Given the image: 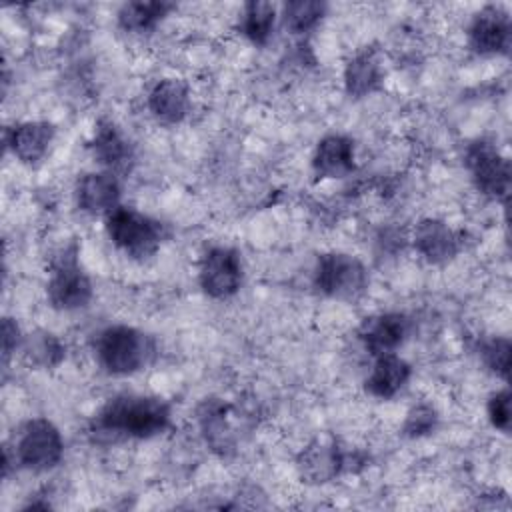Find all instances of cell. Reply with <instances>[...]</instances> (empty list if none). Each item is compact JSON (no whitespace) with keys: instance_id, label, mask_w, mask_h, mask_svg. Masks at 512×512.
<instances>
[{"instance_id":"d4e9b609","label":"cell","mask_w":512,"mask_h":512,"mask_svg":"<svg viewBox=\"0 0 512 512\" xmlns=\"http://www.w3.org/2000/svg\"><path fill=\"white\" fill-rule=\"evenodd\" d=\"M436 426V412L434 408L426 406V404H420V406H414L408 416H406V422H404V432L412 438L416 436H424L428 432H432Z\"/></svg>"},{"instance_id":"44dd1931","label":"cell","mask_w":512,"mask_h":512,"mask_svg":"<svg viewBox=\"0 0 512 512\" xmlns=\"http://www.w3.org/2000/svg\"><path fill=\"white\" fill-rule=\"evenodd\" d=\"M274 22H276V6L270 2L254 0V2H248L242 10L240 30L250 42L264 44L274 30Z\"/></svg>"},{"instance_id":"e0dca14e","label":"cell","mask_w":512,"mask_h":512,"mask_svg":"<svg viewBox=\"0 0 512 512\" xmlns=\"http://www.w3.org/2000/svg\"><path fill=\"white\" fill-rule=\"evenodd\" d=\"M410 374H412L410 364L404 358L396 356L394 352L376 356V362L366 378V390L376 398L388 400L406 386V382L410 380Z\"/></svg>"},{"instance_id":"4316f807","label":"cell","mask_w":512,"mask_h":512,"mask_svg":"<svg viewBox=\"0 0 512 512\" xmlns=\"http://www.w3.org/2000/svg\"><path fill=\"white\" fill-rule=\"evenodd\" d=\"M20 328L12 318H4L2 322V352H4V360H8V356L18 348L20 344Z\"/></svg>"},{"instance_id":"5bb4252c","label":"cell","mask_w":512,"mask_h":512,"mask_svg":"<svg viewBox=\"0 0 512 512\" xmlns=\"http://www.w3.org/2000/svg\"><path fill=\"white\" fill-rule=\"evenodd\" d=\"M318 178H344L354 170V142L342 134L324 136L312 156Z\"/></svg>"},{"instance_id":"cb8c5ba5","label":"cell","mask_w":512,"mask_h":512,"mask_svg":"<svg viewBox=\"0 0 512 512\" xmlns=\"http://www.w3.org/2000/svg\"><path fill=\"white\" fill-rule=\"evenodd\" d=\"M510 352H512V346L508 338H492L484 342L480 348L484 364L504 380L508 378V372H510Z\"/></svg>"},{"instance_id":"30bf717a","label":"cell","mask_w":512,"mask_h":512,"mask_svg":"<svg viewBox=\"0 0 512 512\" xmlns=\"http://www.w3.org/2000/svg\"><path fill=\"white\" fill-rule=\"evenodd\" d=\"M412 242L416 252L432 264L448 262L460 250V236L444 220L438 218L420 220L414 228Z\"/></svg>"},{"instance_id":"484cf974","label":"cell","mask_w":512,"mask_h":512,"mask_svg":"<svg viewBox=\"0 0 512 512\" xmlns=\"http://www.w3.org/2000/svg\"><path fill=\"white\" fill-rule=\"evenodd\" d=\"M488 418L492 426L504 434L510 430V392L508 388L498 390L488 400Z\"/></svg>"},{"instance_id":"4fadbf2b","label":"cell","mask_w":512,"mask_h":512,"mask_svg":"<svg viewBox=\"0 0 512 512\" xmlns=\"http://www.w3.org/2000/svg\"><path fill=\"white\" fill-rule=\"evenodd\" d=\"M54 140V126L50 122L30 120L20 122L8 130L6 142L12 154L24 164H38Z\"/></svg>"},{"instance_id":"8fae6325","label":"cell","mask_w":512,"mask_h":512,"mask_svg":"<svg viewBox=\"0 0 512 512\" xmlns=\"http://www.w3.org/2000/svg\"><path fill=\"white\" fill-rule=\"evenodd\" d=\"M408 320L402 314L386 312L370 316L362 322L358 338L372 356L392 354L406 338Z\"/></svg>"},{"instance_id":"52a82bcc","label":"cell","mask_w":512,"mask_h":512,"mask_svg":"<svg viewBox=\"0 0 512 512\" xmlns=\"http://www.w3.org/2000/svg\"><path fill=\"white\" fill-rule=\"evenodd\" d=\"M466 166L476 188L490 198H506L510 190V162L486 140H478L466 150Z\"/></svg>"},{"instance_id":"d6986e66","label":"cell","mask_w":512,"mask_h":512,"mask_svg":"<svg viewBox=\"0 0 512 512\" xmlns=\"http://www.w3.org/2000/svg\"><path fill=\"white\" fill-rule=\"evenodd\" d=\"M382 84V68L374 52H360L356 54L344 70V86L346 92L354 98H362L378 90Z\"/></svg>"},{"instance_id":"ac0fdd59","label":"cell","mask_w":512,"mask_h":512,"mask_svg":"<svg viewBox=\"0 0 512 512\" xmlns=\"http://www.w3.org/2000/svg\"><path fill=\"white\" fill-rule=\"evenodd\" d=\"M92 152L100 164L110 168V172L112 168H124L132 158L128 140L120 134L116 124L110 120H100L96 124L94 138H92Z\"/></svg>"},{"instance_id":"ffe728a7","label":"cell","mask_w":512,"mask_h":512,"mask_svg":"<svg viewBox=\"0 0 512 512\" xmlns=\"http://www.w3.org/2000/svg\"><path fill=\"white\" fill-rule=\"evenodd\" d=\"M172 8L170 2H128L118 10V24L126 32H148Z\"/></svg>"},{"instance_id":"ba28073f","label":"cell","mask_w":512,"mask_h":512,"mask_svg":"<svg viewBox=\"0 0 512 512\" xmlns=\"http://www.w3.org/2000/svg\"><path fill=\"white\" fill-rule=\"evenodd\" d=\"M198 280L202 290L214 300L234 296L242 286V260L234 248L214 246L200 262Z\"/></svg>"},{"instance_id":"9c48e42d","label":"cell","mask_w":512,"mask_h":512,"mask_svg":"<svg viewBox=\"0 0 512 512\" xmlns=\"http://www.w3.org/2000/svg\"><path fill=\"white\" fill-rule=\"evenodd\" d=\"M468 44L476 54H504L510 46V18L500 6H488L480 10L470 28Z\"/></svg>"},{"instance_id":"603a6c76","label":"cell","mask_w":512,"mask_h":512,"mask_svg":"<svg viewBox=\"0 0 512 512\" xmlns=\"http://www.w3.org/2000/svg\"><path fill=\"white\" fill-rule=\"evenodd\" d=\"M326 12L324 2H314V0H296L288 2L284 6V24L294 32V34H304L312 30L320 18Z\"/></svg>"},{"instance_id":"7402d4cb","label":"cell","mask_w":512,"mask_h":512,"mask_svg":"<svg viewBox=\"0 0 512 512\" xmlns=\"http://www.w3.org/2000/svg\"><path fill=\"white\" fill-rule=\"evenodd\" d=\"M24 352L30 362L42 368H52L64 358L62 342L50 332L30 334L24 342Z\"/></svg>"},{"instance_id":"6da1fadb","label":"cell","mask_w":512,"mask_h":512,"mask_svg":"<svg viewBox=\"0 0 512 512\" xmlns=\"http://www.w3.org/2000/svg\"><path fill=\"white\" fill-rule=\"evenodd\" d=\"M170 424V406L156 396L120 394L110 398L96 416V428L116 436L150 438Z\"/></svg>"},{"instance_id":"7c38bea8","label":"cell","mask_w":512,"mask_h":512,"mask_svg":"<svg viewBox=\"0 0 512 512\" xmlns=\"http://www.w3.org/2000/svg\"><path fill=\"white\" fill-rule=\"evenodd\" d=\"M120 184L114 172H88L76 184V202L88 214H108L118 206Z\"/></svg>"},{"instance_id":"5b68a950","label":"cell","mask_w":512,"mask_h":512,"mask_svg":"<svg viewBox=\"0 0 512 512\" xmlns=\"http://www.w3.org/2000/svg\"><path fill=\"white\" fill-rule=\"evenodd\" d=\"M64 454L60 430L46 418L28 420L14 442V458L30 470L42 472L54 468Z\"/></svg>"},{"instance_id":"7a4b0ae2","label":"cell","mask_w":512,"mask_h":512,"mask_svg":"<svg viewBox=\"0 0 512 512\" xmlns=\"http://www.w3.org/2000/svg\"><path fill=\"white\" fill-rule=\"evenodd\" d=\"M152 354V340L126 324L108 326L96 338V358L112 376H128L142 370Z\"/></svg>"},{"instance_id":"2e32d148","label":"cell","mask_w":512,"mask_h":512,"mask_svg":"<svg viewBox=\"0 0 512 512\" xmlns=\"http://www.w3.org/2000/svg\"><path fill=\"white\" fill-rule=\"evenodd\" d=\"M346 466V458L340 448L330 440H316L302 450L298 458V470L302 478L314 484L332 480Z\"/></svg>"},{"instance_id":"3957f363","label":"cell","mask_w":512,"mask_h":512,"mask_svg":"<svg viewBox=\"0 0 512 512\" xmlns=\"http://www.w3.org/2000/svg\"><path fill=\"white\" fill-rule=\"evenodd\" d=\"M106 234L118 250L140 260L156 254L164 238L158 220L126 206H116L106 214Z\"/></svg>"},{"instance_id":"9a60e30c","label":"cell","mask_w":512,"mask_h":512,"mask_svg":"<svg viewBox=\"0 0 512 512\" xmlns=\"http://www.w3.org/2000/svg\"><path fill=\"white\" fill-rule=\"evenodd\" d=\"M190 108L188 86L178 78L158 80L148 94V110L164 124L180 122Z\"/></svg>"},{"instance_id":"277c9868","label":"cell","mask_w":512,"mask_h":512,"mask_svg":"<svg viewBox=\"0 0 512 512\" xmlns=\"http://www.w3.org/2000/svg\"><path fill=\"white\" fill-rule=\"evenodd\" d=\"M46 294L56 310L66 312L84 308L90 302L92 282L78 262L76 248H66L60 256H56L50 268Z\"/></svg>"},{"instance_id":"8992f818","label":"cell","mask_w":512,"mask_h":512,"mask_svg":"<svg viewBox=\"0 0 512 512\" xmlns=\"http://www.w3.org/2000/svg\"><path fill=\"white\" fill-rule=\"evenodd\" d=\"M314 284L326 296L350 300L358 298L368 288V272L356 256L328 252L318 258Z\"/></svg>"}]
</instances>
